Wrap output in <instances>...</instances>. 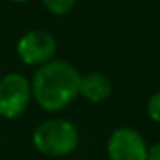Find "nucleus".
Masks as SVG:
<instances>
[{
    "label": "nucleus",
    "mask_w": 160,
    "mask_h": 160,
    "mask_svg": "<svg viewBox=\"0 0 160 160\" xmlns=\"http://www.w3.org/2000/svg\"><path fill=\"white\" fill-rule=\"evenodd\" d=\"M42 2L47 7V11H50L52 14L64 16V14H67V12L72 11L76 0H42Z\"/></svg>",
    "instance_id": "0eeeda50"
},
{
    "label": "nucleus",
    "mask_w": 160,
    "mask_h": 160,
    "mask_svg": "<svg viewBox=\"0 0 160 160\" xmlns=\"http://www.w3.org/2000/svg\"><path fill=\"white\" fill-rule=\"evenodd\" d=\"M57 42L52 33L45 29H31L18 42V55L28 66H43L53 60Z\"/></svg>",
    "instance_id": "20e7f679"
},
{
    "label": "nucleus",
    "mask_w": 160,
    "mask_h": 160,
    "mask_svg": "<svg viewBox=\"0 0 160 160\" xmlns=\"http://www.w3.org/2000/svg\"><path fill=\"white\" fill-rule=\"evenodd\" d=\"M107 155L110 160H148V146L136 129L117 128L107 141Z\"/></svg>",
    "instance_id": "39448f33"
},
{
    "label": "nucleus",
    "mask_w": 160,
    "mask_h": 160,
    "mask_svg": "<svg viewBox=\"0 0 160 160\" xmlns=\"http://www.w3.org/2000/svg\"><path fill=\"white\" fill-rule=\"evenodd\" d=\"M79 95L91 103H103L112 95V83L102 72H88L81 76Z\"/></svg>",
    "instance_id": "423d86ee"
},
{
    "label": "nucleus",
    "mask_w": 160,
    "mask_h": 160,
    "mask_svg": "<svg viewBox=\"0 0 160 160\" xmlns=\"http://www.w3.org/2000/svg\"><path fill=\"white\" fill-rule=\"evenodd\" d=\"M11 2H19L21 4V2H28V0H11Z\"/></svg>",
    "instance_id": "9d476101"
},
{
    "label": "nucleus",
    "mask_w": 160,
    "mask_h": 160,
    "mask_svg": "<svg viewBox=\"0 0 160 160\" xmlns=\"http://www.w3.org/2000/svg\"><path fill=\"white\" fill-rule=\"evenodd\" d=\"M31 100V83L19 72L5 74L0 79V117L18 119Z\"/></svg>",
    "instance_id": "7ed1b4c3"
},
{
    "label": "nucleus",
    "mask_w": 160,
    "mask_h": 160,
    "mask_svg": "<svg viewBox=\"0 0 160 160\" xmlns=\"http://www.w3.org/2000/svg\"><path fill=\"white\" fill-rule=\"evenodd\" d=\"M81 74L66 60H50L40 66L31 81V95L47 112L64 110L79 95Z\"/></svg>",
    "instance_id": "f257e3e1"
},
{
    "label": "nucleus",
    "mask_w": 160,
    "mask_h": 160,
    "mask_svg": "<svg viewBox=\"0 0 160 160\" xmlns=\"http://www.w3.org/2000/svg\"><path fill=\"white\" fill-rule=\"evenodd\" d=\"M146 114H148V117L153 122L160 124V91L153 93L148 98V102H146Z\"/></svg>",
    "instance_id": "6e6552de"
},
{
    "label": "nucleus",
    "mask_w": 160,
    "mask_h": 160,
    "mask_svg": "<svg viewBox=\"0 0 160 160\" xmlns=\"http://www.w3.org/2000/svg\"><path fill=\"white\" fill-rule=\"evenodd\" d=\"M148 160H160V139L148 146Z\"/></svg>",
    "instance_id": "1a4fd4ad"
},
{
    "label": "nucleus",
    "mask_w": 160,
    "mask_h": 160,
    "mask_svg": "<svg viewBox=\"0 0 160 160\" xmlns=\"http://www.w3.org/2000/svg\"><path fill=\"white\" fill-rule=\"evenodd\" d=\"M79 145V131L67 119H48L33 131V146L47 157H67Z\"/></svg>",
    "instance_id": "f03ea898"
}]
</instances>
